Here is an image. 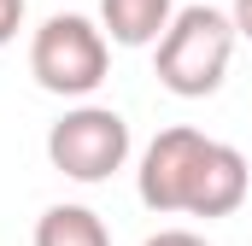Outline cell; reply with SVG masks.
<instances>
[{
    "label": "cell",
    "mask_w": 252,
    "mask_h": 246,
    "mask_svg": "<svg viewBox=\"0 0 252 246\" xmlns=\"http://www.w3.org/2000/svg\"><path fill=\"white\" fill-rule=\"evenodd\" d=\"M47 158L70 182H106L129 158V123L112 106H76L47 129Z\"/></svg>",
    "instance_id": "3"
},
{
    "label": "cell",
    "mask_w": 252,
    "mask_h": 246,
    "mask_svg": "<svg viewBox=\"0 0 252 246\" xmlns=\"http://www.w3.org/2000/svg\"><path fill=\"white\" fill-rule=\"evenodd\" d=\"M247 187H252L247 153L229 147V141H205V153H199V164H193V182H188L182 211H188V217H229V211L247 205Z\"/></svg>",
    "instance_id": "5"
},
{
    "label": "cell",
    "mask_w": 252,
    "mask_h": 246,
    "mask_svg": "<svg viewBox=\"0 0 252 246\" xmlns=\"http://www.w3.org/2000/svg\"><path fill=\"white\" fill-rule=\"evenodd\" d=\"M106 64H112V41L82 12H53L30 41V76L47 94H64V100L94 94L106 82Z\"/></svg>",
    "instance_id": "2"
},
{
    "label": "cell",
    "mask_w": 252,
    "mask_h": 246,
    "mask_svg": "<svg viewBox=\"0 0 252 246\" xmlns=\"http://www.w3.org/2000/svg\"><path fill=\"white\" fill-rule=\"evenodd\" d=\"M35 246H112V235L88 205H47L35 223Z\"/></svg>",
    "instance_id": "7"
},
{
    "label": "cell",
    "mask_w": 252,
    "mask_h": 246,
    "mask_svg": "<svg viewBox=\"0 0 252 246\" xmlns=\"http://www.w3.org/2000/svg\"><path fill=\"white\" fill-rule=\"evenodd\" d=\"M24 30V0H0V47Z\"/></svg>",
    "instance_id": "8"
},
{
    "label": "cell",
    "mask_w": 252,
    "mask_h": 246,
    "mask_svg": "<svg viewBox=\"0 0 252 246\" xmlns=\"http://www.w3.org/2000/svg\"><path fill=\"white\" fill-rule=\"evenodd\" d=\"M235 18L217 6H182L158 41V82L176 100H205L223 88L229 59H235Z\"/></svg>",
    "instance_id": "1"
},
{
    "label": "cell",
    "mask_w": 252,
    "mask_h": 246,
    "mask_svg": "<svg viewBox=\"0 0 252 246\" xmlns=\"http://www.w3.org/2000/svg\"><path fill=\"white\" fill-rule=\"evenodd\" d=\"M205 141H211V135H199V129H188V123L153 135V147L141 153V170H135V193H141L147 211H158V217L182 211L188 182H193V164H199Z\"/></svg>",
    "instance_id": "4"
},
{
    "label": "cell",
    "mask_w": 252,
    "mask_h": 246,
    "mask_svg": "<svg viewBox=\"0 0 252 246\" xmlns=\"http://www.w3.org/2000/svg\"><path fill=\"white\" fill-rule=\"evenodd\" d=\"M229 18H235V35H247V41H252V0H235Z\"/></svg>",
    "instance_id": "10"
},
{
    "label": "cell",
    "mask_w": 252,
    "mask_h": 246,
    "mask_svg": "<svg viewBox=\"0 0 252 246\" xmlns=\"http://www.w3.org/2000/svg\"><path fill=\"white\" fill-rule=\"evenodd\" d=\"M147 246H211L205 235H193V229H158Z\"/></svg>",
    "instance_id": "9"
},
{
    "label": "cell",
    "mask_w": 252,
    "mask_h": 246,
    "mask_svg": "<svg viewBox=\"0 0 252 246\" xmlns=\"http://www.w3.org/2000/svg\"><path fill=\"white\" fill-rule=\"evenodd\" d=\"M176 18V0H100V30L118 47H158Z\"/></svg>",
    "instance_id": "6"
}]
</instances>
